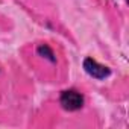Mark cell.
<instances>
[{
	"instance_id": "6da1fadb",
	"label": "cell",
	"mask_w": 129,
	"mask_h": 129,
	"mask_svg": "<svg viewBox=\"0 0 129 129\" xmlns=\"http://www.w3.org/2000/svg\"><path fill=\"white\" fill-rule=\"evenodd\" d=\"M59 105L62 106V109H66L69 112H75L84 108L85 105V97L81 91L75 90V88H69L64 90L59 94Z\"/></svg>"
},
{
	"instance_id": "7a4b0ae2",
	"label": "cell",
	"mask_w": 129,
	"mask_h": 129,
	"mask_svg": "<svg viewBox=\"0 0 129 129\" xmlns=\"http://www.w3.org/2000/svg\"><path fill=\"white\" fill-rule=\"evenodd\" d=\"M82 67H84V70H85V73L88 76H91V78H94L97 81H103V79H106V78L111 76V69L106 67V66H103V64H100V62H97L91 56H88V58L84 59Z\"/></svg>"
},
{
	"instance_id": "3957f363",
	"label": "cell",
	"mask_w": 129,
	"mask_h": 129,
	"mask_svg": "<svg viewBox=\"0 0 129 129\" xmlns=\"http://www.w3.org/2000/svg\"><path fill=\"white\" fill-rule=\"evenodd\" d=\"M37 55L41 56V58H44V59H47V61H50L52 64L56 62V55H55L53 49L49 44H40L37 47Z\"/></svg>"
}]
</instances>
